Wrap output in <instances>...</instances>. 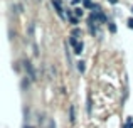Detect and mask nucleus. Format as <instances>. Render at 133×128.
<instances>
[{
    "label": "nucleus",
    "mask_w": 133,
    "mask_h": 128,
    "mask_svg": "<svg viewBox=\"0 0 133 128\" xmlns=\"http://www.w3.org/2000/svg\"><path fill=\"white\" fill-rule=\"evenodd\" d=\"M24 69H25V72L29 74V78L32 79V81H36V79H37V76H36V71H34L32 63H30V61H24Z\"/></svg>",
    "instance_id": "nucleus-1"
},
{
    "label": "nucleus",
    "mask_w": 133,
    "mask_h": 128,
    "mask_svg": "<svg viewBox=\"0 0 133 128\" xmlns=\"http://www.w3.org/2000/svg\"><path fill=\"white\" fill-rule=\"evenodd\" d=\"M52 5L56 7V12H57L59 15L62 17V7H61V2H59V0H52Z\"/></svg>",
    "instance_id": "nucleus-2"
},
{
    "label": "nucleus",
    "mask_w": 133,
    "mask_h": 128,
    "mask_svg": "<svg viewBox=\"0 0 133 128\" xmlns=\"http://www.w3.org/2000/svg\"><path fill=\"white\" fill-rule=\"evenodd\" d=\"M76 64H78V66H76V68H78V71L83 74V72L86 71V66H84V63H83V61H79V63H76Z\"/></svg>",
    "instance_id": "nucleus-3"
},
{
    "label": "nucleus",
    "mask_w": 133,
    "mask_h": 128,
    "mask_svg": "<svg viewBox=\"0 0 133 128\" xmlns=\"http://www.w3.org/2000/svg\"><path fill=\"white\" fill-rule=\"evenodd\" d=\"M83 47H84V46H83V42H79L78 46L74 47V54H81L83 52Z\"/></svg>",
    "instance_id": "nucleus-4"
},
{
    "label": "nucleus",
    "mask_w": 133,
    "mask_h": 128,
    "mask_svg": "<svg viewBox=\"0 0 133 128\" xmlns=\"http://www.w3.org/2000/svg\"><path fill=\"white\" fill-rule=\"evenodd\" d=\"M69 44H71L72 47H76V46H78L79 42H78V41H76V37H72V36H71V37H69Z\"/></svg>",
    "instance_id": "nucleus-5"
},
{
    "label": "nucleus",
    "mask_w": 133,
    "mask_h": 128,
    "mask_svg": "<svg viewBox=\"0 0 133 128\" xmlns=\"http://www.w3.org/2000/svg\"><path fill=\"white\" fill-rule=\"evenodd\" d=\"M74 14H76V17H83V9H74Z\"/></svg>",
    "instance_id": "nucleus-6"
},
{
    "label": "nucleus",
    "mask_w": 133,
    "mask_h": 128,
    "mask_svg": "<svg viewBox=\"0 0 133 128\" xmlns=\"http://www.w3.org/2000/svg\"><path fill=\"white\" fill-rule=\"evenodd\" d=\"M69 22H71L72 25H76V24H78L79 20H78V17H69Z\"/></svg>",
    "instance_id": "nucleus-7"
},
{
    "label": "nucleus",
    "mask_w": 133,
    "mask_h": 128,
    "mask_svg": "<svg viewBox=\"0 0 133 128\" xmlns=\"http://www.w3.org/2000/svg\"><path fill=\"white\" fill-rule=\"evenodd\" d=\"M69 115H71V122H74V108H69Z\"/></svg>",
    "instance_id": "nucleus-8"
},
{
    "label": "nucleus",
    "mask_w": 133,
    "mask_h": 128,
    "mask_svg": "<svg viewBox=\"0 0 133 128\" xmlns=\"http://www.w3.org/2000/svg\"><path fill=\"white\" fill-rule=\"evenodd\" d=\"M22 88H24V89L29 88V79H24V81H22Z\"/></svg>",
    "instance_id": "nucleus-9"
},
{
    "label": "nucleus",
    "mask_w": 133,
    "mask_h": 128,
    "mask_svg": "<svg viewBox=\"0 0 133 128\" xmlns=\"http://www.w3.org/2000/svg\"><path fill=\"white\" fill-rule=\"evenodd\" d=\"M76 36H81V30H79V29H74V30H72V37H76Z\"/></svg>",
    "instance_id": "nucleus-10"
},
{
    "label": "nucleus",
    "mask_w": 133,
    "mask_h": 128,
    "mask_svg": "<svg viewBox=\"0 0 133 128\" xmlns=\"http://www.w3.org/2000/svg\"><path fill=\"white\" fill-rule=\"evenodd\" d=\"M110 30L111 32H116V25H115L113 22H110Z\"/></svg>",
    "instance_id": "nucleus-11"
},
{
    "label": "nucleus",
    "mask_w": 133,
    "mask_h": 128,
    "mask_svg": "<svg viewBox=\"0 0 133 128\" xmlns=\"http://www.w3.org/2000/svg\"><path fill=\"white\" fill-rule=\"evenodd\" d=\"M125 128H133V120H128L127 125H125Z\"/></svg>",
    "instance_id": "nucleus-12"
},
{
    "label": "nucleus",
    "mask_w": 133,
    "mask_h": 128,
    "mask_svg": "<svg viewBox=\"0 0 133 128\" xmlns=\"http://www.w3.org/2000/svg\"><path fill=\"white\" fill-rule=\"evenodd\" d=\"M84 7H94V5L91 3V0H84Z\"/></svg>",
    "instance_id": "nucleus-13"
},
{
    "label": "nucleus",
    "mask_w": 133,
    "mask_h": 128,
    "mask_svg": "<svg viewBox=\"0 0 133 128\" xmlns=\"http://www.w3.org/2000/svg\"><path fill=\"white\" fill-rule=\"evenodd\" d=\"M49 128H56V123L52 120H49Z\"/></svg>",
    "instance_id": "nucleus-14"
},
{
    "label": "nucleus",
    "mask_w": 133,
    "mask_h": 128,
    "mask_svg": "<svg viewBox=\"0 0 133 128\" xmlns=\"http://www.w3.org/2000/svg\"><path fill=\"white\" fill-rule=\"evenodd\" d=\"M128 25H130L131 29H133V19H130V20H128Z\"/></svg>",
    "instance_id": "nucleus-15"
},
{
    "label": "nucleus",
    "mask_w": 133,
    "mask_h": 128,
    "mask_svg": "<svg viewBox=\"0 0 133 128\" xmlns=\"http://www.w3.org/2000/svg\"><path fill=\"white\" fill-rule=\"evenodd\" d=\"M79 2H81V0H72V3H79Z\"/></svg>",
    "instance_id": "nucleus-16"
},
{
    "label": "nucleus",
    "mask_w": 133,
    "mask_h": 128,
    "mask_svg": "<svg viewBox=\"0 0 133 128\" xmlns=\"http://www.w3.org/2000/svg\"><path fill=\"white\" fill-rule=\"evenodd\" d=\"M110 2H111V3H116V2H118V0H110Z\"/></svg>",
    "instance_id": "nucleus-17"
},
{
    "label": "nucleus",
    "mask_w": 133,
    "mask_h": 128,
    "mask_svg": "<svg viewBox=\"0 0 133 128\" xmlns=\"http://www.w3.org/2000/svg\"><path fill=\"white\" fill-rule=\"evenodd\" d=\"M24 128H34V126H29V125H25V126H24Z\"/></svg>",
    "instance_id": "nucleus-18"
},
{
    "label": "nucleus",
    "mask_w": 133,
    "mask_h": 128,
    "mask_svg": "<svg viewBox=\"0 0 133 128\" xmlns=\"http://www.w3.org/2000/svg\"><path fill=\"white\" fill-rule=\"evenodd\" d=\"M131 12H133V7H131Z\"/></svg>",
    "instance_id": "nucleus-19"
}]
</instances>
